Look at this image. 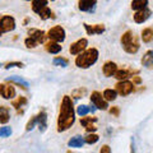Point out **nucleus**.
I'll return each instance as SVG.
<instances>
[{
    "instance_id": "obj_1",
    "label": "nucleus",
    "mask_w": 153,
    "mask_h": 153,
    "mask_svg": "<svg viewBox=\"0 0 153 153\" xmlns=\"http://www.w3.org/2000/svg\"><path fill=\"white\" fill-rule=\"evenodd\" d=\"M75 115L76 114L73 105V100H71L70 96L65 94L60 102L59 115H57V120H56L57 131L63 133L69 130L75 123Z\"/></svg>"
},
{
    "instance_id": "obj_2",
    "label": "nucleus",
    "mask_w": 153,
    "mask_h": 153,
    "mask_svg": "<svg viewBox=\"0 0 153 153\" xmlns=\"http://www.w3.org/2000/svg\"><path fill=\"white\" fill-rule=\"evenodd\" d=\"M120 44L123 46V50L130 55L137 54L140 49L139 38L135 35V32H133L131 30H128L123 33L120 37Z\"/></svg>"
},
{
    "instance_id": "obj_3",
    "label": "nucleus",
    "mask_w": 153,
    "mask_h": 153,
    "mask_svg": "<svg viewBox=\"0 0 153 153\" xmlns=\"http://www.w3.org/2000/svg\"><path fill=\"white\" fill-rule=\"evenodd\" d=\"M100 52L96 47H89V49L84 50L82 54H79L75 57V65L80 69H88L92 65H94L98 60Z\"/></svg>"
},
{
    "instance_id": "obj_4",
    "label": "nucleus",
    "mask_w": 153,
    "mask_h": 153,
    "mask_svg": "<svg viewBox=\"0 0 153 153\" xmlns=\"http://www.w3.org/2000/svg\"><path fill=\"white\" fill-rule=\"evenodd\" d=\"M46 37L49 38V41L56 42V44H61V42L65 41L66 32L63 26H54L46 32Z\"/></svg>"
},
{
    "instance_id": "obj_5",
    "label": "nucleus",
    "mask_w": 153,
    "mask_h": 153,
    "mask_svg": "<svg viewBox=\"0 0 153 153\" xmlns=\"http://www.w3.org/2000/svg\"><path fill=\"white\" fill-rule=\"evenodd\" d=\"M17 23H16V18L13 16H9V14H5V16L0 17V36L4 35V33L12 32L16 30Z\"/></svg>"
},
{
    "instance_id": "obj_6",
    "label": "nucleus",
    "mask_w": 153,
    "mask_h": 153,
    "mask_svg": "<svg viewBox=\"0 0 153 153\" xmlns=\"http://www.w3.org/2000/svg\"><path fill=\"white\" fill-rule=\"evenodd\" d=\"M115 91L117 92V94L123 96V97H126V96H129L135 91V85H134L131 80H129V79L120 80V82H117L115 84Z\"/></svg>"
},
{
    "instance_id": "obj_7",
    "label": "nucleus",
    "mask_w": 153,
    "mask_h": 153,
    "mask_svg": "<svg viewBox=\"0 0 153 153\" xmlns=\"http://www.w3.org/2000/svg\"><path fill=\"white\" fill-rule=\"evenodd\" d=\"M91 103L93 105V106L97 108V110H101V111H106L108 110V102H106L102 97V93H100L98 91H93L92 93H91Z\"/></svg>"
},
{
    "instance_id": "obj_8",
    "label": "nucleus",
    "mask_w": 153,
    "mask_h": 153,
    "mask_svg": "<svg viewBox=\"0 0 153 153\" xmlns=\"http://www.w3.org/2000/svg\"><path fill=\"white\" fill-rule=\"evenodd\" d=\"M87 46H88V40L87 38H79L76 40L75 42H73L70 46H69V52L71 55H76L78 56L79 54H82L84 50H87Z\"/></svg>"
},
{
    "instance_id": "obj_9",
    "label": "nucleus",
    "mask_w": 153,
    "mask_h": 153,
    "mask_svg": "<svg viewBox=\"0 0 153 153\" xmlns=\"http://www.w3.org/2000/svg\"><path fill=\"white\" fill-rule=\"evenodd\" d=\"M16 88L14 85L12 84H8V83H0V97L4 98V100H14L16 97Z\"/></svg>"
},
{
    "instance_id": "obj_10",
    "label": "nucleus",
    "mask_w": 153,
    "mask_h": 153,
    "mask_svg": "<svg viewBox=\"0 0 153 153\" xmlns=\"http://www.w3.org/2000/svg\"><path fill=\"white\" fill-rule=\"evenodd\" d=\"M98 119L96 117V116H91V117H80V125H82L84 129H85V131H87L88 134L91 133H94L96 130H97V126L94 125L96 123H97Z\"/></svg>"
},
{
    "instance_id": "obj_11",
    "label": "nucleus",
    "mask_w": 153,
    "mask_h": 153,
    "mask_svg": "<svg viewBox=\"0 0 153 153\" xmlns=\"http://www.w3.org/2000/svg\"><path fill=\"white\" fill-rule=\"evenodd\" d=\"M152 16V10L149 8H144V9H142V10H138L134 13V16H133V19H134V22L138 23V25H142V23H144L147 22L148 19L151 18Z\"/></svg>"
},
{
    "instance_id": "obj_12",
    "label": "nucleus",
    "mask_w": 153,
    "mask_h": 153,
    "mask_svg": "<svg viewBox=\"0 0 153 153\" xmlns=\"http://www.w3.org/2000/svg\"><path fill=\"white\" fill-rule=\"evenodd\" d=\"M96 8H97V1L96 0H79L78 1V9L80 12L93 13Z\"/></svg>"
},
{
    "instance_id": "obj_13",
    "label": "nucleus",
    "mask_w": 153,
    "mask_h": 153,
    "mask_svg": "<svg viewBox=\"0 0 153 153\" xmlns=\"http://www.w3.org/2000/svg\"><path fill=\"white\" fill-rule=\"evenodd\" d=\"M83 27L88 36H94V35H102L106 31L105 25H88V23H83Z\"/></svg>"
},
{
    "instance_id": "obj_14",
    "label": "nucleus",
    "mask_w": 153,
    "mask_h": 153,
    "mask_svg": "<svg viewBox=\"0 0 153 153\" xmlns=\"http://www.w3.org/2000/svg\"><path fill=\"white\" fill-rule=\"evenodd\" d=\"M28 37L35 40L40 45V44H44L46 40V32L42 30H37V28H30L28 30Z\"/></svg>"
},
{
    "instance_id": "obj_15",
    "label": "nucleus",
    "mask_w": 153,
    "mask_h": 153,
    "mask_svg": "<svg viewBox=\"0 0 153 153\" xmlns=\"http://www.w3.org/2000/svg\"><path fill=\"white\" fill-rule=\"evenodd\" d=\"M138 73H139L138 70L123 68V69H117V70H116V73H115L114 78H116L119 82H120V80H126L128 78H130V76H134V74H138Z\"/></svg>"
},
{
    "instance_id": "obj_16",
    "label": "nucleus",
    "mask_w": 153,
    "mask_h": 153,
    "mask_svg": "<svg viewBox=\"0 0 153 153\" xmlns=\"http://www.w3.org/2000/svg\"><path fill=\"white\" fill-rule=\"evenodd\" d=\"M5 83H10L12 85H17V87H21L23 89H27L30 87V83L27 82L26 79L21 78V76L18 75H12V76H8L5 79Z\"/></svg>"
},
{
    "instance_id": "obj_17",
    "label": "nucleus",
    "mask_w": 153,
    "mask_h": 153,
    "mask_svg": "<svg viewBox=\"0 0 153 153\" xmlns=\"http://www.w3.org/2000/svg\"><path fill=\"white\" fill-rule=\"evenodd\" d=\"M27 105H28V98L26 97V96H18L16 100L12 101V107H14L17 110L18 115L23 114V107L27 106Z\"/></svg>"
},
{
    "instance_id": "obj_18",
    "label": "nucleus",
    "mask_w": 153,
    "mask_h": 153,
    "mask_svg": "<svg viewBox=\"0 0 153 153\" xmlns=\"http://www.w3.org/2000/svg\"><path fill=\"white\" fill-rule=\"evenodd\" d=\"M117 69H119L117 64L114 63V61H111V60H108L102 66V73H103V75L106 76V78H111V76L115 75V73H116Z\"/></svg>"
},
{
    "instance_id": "obj_19",
    "label": "nucleus",
    "mask_w": 153,
    "mask_h": 153,
    "mask_svg": "<svg viewBox=\"0 0 153 153\" xmlns=\"http://www.w3.org/2000/svg\"><path fill=\"white\" fill-rule=\"evenodd\" d=\"M36 119H37V126L40 129V131H45L47 128V114L45 110H41L36 115Z\"/></svg>"
},
{
    "instance_id": "obj_20",
    "label": "nucleus",
    "mask_w": 153,
    "mask_h": 153,
    "mask_svg": "<svg viewBox=\"0 0 153 153\" xmlns=\"http://www.w3.org/2000/svg\"><path fill=\"white\" fill-rule=\"evenodd\" d=\"M142 65L147 69H153V50H148L140 60Z\"/></svg>"
},
{
    "instance_id": "obj_21",
    "label": "nucleus",
    "mask_w": 153,
    "mask_h": 153,
    "mask_svg": "<svg viewBox=\"0 0 153 153\" xmlns=\"http://www.w3.org/2000/svg\"><path fill=\"white\" fill-rule=\"evenodd\" d=\"M45 50L49 52V54H52V55H56L63 50V46L60 44H56V42H52V41H47L45 44Z\"/></svg>"
},
{
    "instance_id": "obj_22",
    "label": "nucleus",
    "mask_w": 153,
    "mask_h": 153,
    "mask_svg": "<svg viewBox=\"0 0 153 153\" xmlns=\"http://www.w3.org/2000/svg\"><path fill=\"white\" fill-rule=\"evenodd\" d=\"M10 120V108L8 106H0V125H5Z\"/></svg>"
},
{
    "instance_id": "obj_23",
    "label": "nucleus",
    "mask_w": 153,
    "mask_h": 153,
    "mask_svg": "<svg viewBox=\"0 0 153 153\" xmlns=\"http://www.w3.org/2000/svg\"><path fill=\"white\" fill-rule=\"evenodd\" d=\"M84 144H85L84 137H82V135H75L73 138H70L69 142H68L69 148H82Z\"/></svg>"
},
{
    "instance_id": "obj_24",
    "label": "nucleus",
    "mask_w": 153,
    "mask_h": 153,
    "mask_svg": "<svg viewBox=\"0 0 153 153\" xmlns=\"http://www.w3.org/2000/svg\"><path fill=\"white\" fill-rule=\"evenodd\" d=\"M46 7H49V1H47V0H33V1L31 3L32 10L35 12L36 14H38L42 9L46 8Z\"/></svg>"
},
{
    "instance_id": "obj_25",
    "label": "nucleus",
    "mask_w": 153,
    "mask_h": 153,
    "mask_svg": "<svg viewBox=\"0 0 153 153\" xmlns=\"http://www.w3.org/2000/svg\"><path fill=\"white\" fill-rule=\"evenodd\" d=\"M102 97L106 102H111V101H115V100L117 98V92L112 88H106L102 93Z\"/></svg>"
},
{
    "instance_id": "obj_26",
    "label": "nucleus",
    "mask_w": 153,
    "mask_h": 153,
    "mask_svg": "<svg viewBox=\"0 0 153 153\" xmlns=\"http://www.w3.org/2000/svg\"><path fill=\"white\" fill-rule=\"evenodd\" d=\"M140 36H142V41L144 42V44H149V42L153 41V28L152 27L144 28V30L142 31Z\"/></svg>"
},
{
    "instance_id": "obj_27",
    "label": "nucleus",
    "mask_w": 153,
    "mask_h": 153,
    "mask_svg": "<svg viewBox=\"0 0 153 153\" xmlns=\"http://www.w3.org/2000/svg\"><path fill=\"white\" fill-rule=\"evenodd\" d=\"M91 111L93 112L94 108L91 107V106H87V105H79V106L76 107V110H75V114L78 115V116H80V117H84V116H87Z\"/></svg>"
},
{
    "instance_id": "obj_28",
    "label": "nucleus",
    "mask_w": 153,
    "mask_h": 153,
    "mask_svg": "<svg viewBox=\"0 0 153 153\" xmlns=\"http://www.w3.org/2000/svg\"><path fill=\"white\" fill-rule=\"evenodd\" d=\"M148 4H149V1L148 0H133L131 1V9L133 10H142V9H144V8H148Z\"/></svg>"
},
{
    "instance_id": "obj_29",
    "label": "nucleus",
    "mask_w": 153,
    "mask_h": 153,
    "mask_svg": "<svg viewBox=\"0 0 153 153\" xmlns=\"http://www.w3.org/2000/svg\"><path fill=\"white\" fill-rule=\"evenodd\" d=\"M52 64L56 66H61V68H66L69 64V60L65 59V57H61V56H56L52 59Z\"/></svg>"
},
{
    "instance_id": "obj_30",
    "label": "nucleus",
    "mask_w": 153,
    "mask_h": 153,
    "mask_svg": "<svg viewBox=\"0 0 153 153\" xmlns=\"http://www.w3.org/2000/svg\"><path fill=\"white\" fill-rule=\"evenodd\" d=\"M100 140V137L97 135L96 133H91V134H87V135L84 137V142L87 143V144L92 146V144H96Z\"/></svg>"
},
{
    "instance_id": "obj_31",
    "label": "nucleus",
    "mask_w": 153,
    "mask_h": 153,
    "mask_svg": "<svg viewBox=\"0 0 153 153\" xmlns=\"http://www.w3.org/2000/svg\"><path fill=\"white\" fill-rule=\"evenodd\" d=\"M38 17H40L42 21H46V19H50V18H54V16H52V10H51L49 7H46V8L42 9V10L38 13Z\"/></svg>"
},
{
    "instance_id": "obj_32",
    "label": "nucleus",
    "mask_w": 153,
    "mask_h": 153,
    "mask_svg": "<svg viewBox=\"0 0 153 153\" xmlns=\"http://www.w3.org/2000/svg\"><path fill=\"white\" fill-rule=\"evenodd\" d=\"M87 93V89H85L84 87L82 88H76V89H74L73 92H71V97L73 98H75V100H79V98H83V96Z\"/></svg>"
},
{
    "instance_id": "obj_33",
    "label": "nucleus",
    "mask_w": 153,
    "mask_h": 153,
    "mask_svg": "<svg viewBox=\"0 0 153 153\" xmlns=\"http://www.w3.org/2000/svg\"><path fill=\"white\" fill-rule=\"evenodd\" d=\"M12 128L8 126V125H3L1 128H0V138H8L12 135Z\"/></svg>"
},
{
    "instance_id": "obj_34",
    "label": "nucleus",
    "mask_w": 153,
    "mask_h": 153,
    "mask_svg": "<svg viewBox=\"0 0 153 153\" xmlns=\"http://www.w3.org/2000/svg\"><path fill=\"white\" fill-rule=\"evenodd\" d=\"M35 126H37V119H36V115H33V116L28 120V123L26 124V131H31L35 129Z\"/></svg>"
},
{
    "instance_id": "obj_35",
    "label": "nucleus",
    "mask_w": 153,
    "mask_h": 153,
    "mask_svg": "<svg viewBox=\"0 0 153 153\" xmlns=\"http://www.w3.org/2000/svg\"><path fill=\"white\" fill-rule=\"evenodd\" d=\"M25 64L22 61H9L4 65V69H12V68H23Z\"/></svg>"
},
{
    "instance_id": "obj_36",
    "label": "nucleus",
    "mask_w": 153,
    "mask_h": 153,
    "mask_svg": "<svg viewBox=\"0 0 153 153\" xmlns=\"http://www.w3.org/2000/svg\"><path fill=\"white\" fill-rule=\"evenodd\" d=\"M25 45H26L27 49H36V47L38 46L37 42L35 40H32V38H30V37H27L25 40Z\"/></svg>"
},
{
    "instance_id": "obj_37",
    "label": "nucleus",
    "mask_w": 153,
    "mask_h": 153,
    "mask_svg": "<svg viewBox=\"0 0 153 153\" xmlns=\"http://www.w3.org/2000/svg\"><path fill=\"white\" fill-rule=\"evenodd\" d=\"M108 112L112 115V116L117 117L120 115V107L119 106H112V107H108Z\"/></svg>"
},
{
    "instance_id": "obj_38",
    "label": "nucleus",
    "mask_w": 153,
    "mask_h": 153,
    "mask_svg": "<svg viewBox=\"0 0 153 153\" xmlns=\"http://www.w3.org/2000/svg\"><path fill=\"white\" fill-rule=\"evenodd\" d=\"M100 153H111V148H110L108 144H103L100 148Z\"/></svg>"
},
{
    "instance_id": "obj_39",
    "label": "nucleus",
    "mask_w": 153,
    "mask_h": 153,
    "mask_svg": "<svg viewBox=\"0 0 153 153\" xmlns=\"http://www.w3.org/2000/svg\"><path fill=\"white\" fill-rule=\"evenodd\" d=\"M131 82H133V84H134V85H135V84H140V83H142V79H140V76L134 75V76H133V80H131Z\"/></svg>"
},
{
    "instance_id": "obj_40",
    "label": "nucleus",
    "mask_w": 153,
    "mask_h": 153,
    "mask_svg": "<svg viewBox=\"0 0 153 153\" xmlns=\"http://www.w3.org/2000/svg\"><path fill=\"white\" fill-rule=\"evenodd\" d=\"M130 148H131L130 153H135V149H134V143H133V142H131V147H130Z\"/></svg>"
},
{
    "instance_id": "obj_41",
    "label": "nucleus",
    "mask_w": 153,
    "mask_h": 153,
    "mask_svg": "<svg viewBox=\"0 0 153 153\" xmlns=\"http://www.w3.org/2000/svg\"><path fill=\"white\" fill-rule=\"evenodd\" d=\"M1 66H3V64H1V63H0V68H1Z\"/></svg>"
},
{
    "instance_id": "obj_42",
    "label": "nucleus",
    "mask_w": 153,
    "mask_h": 153,
    "mask_svg": "<svg viewBox=\"0 0 153 153\" xmlns=\"http://www.w3.org/2000/svg\"><path fill=\"white\" fill-rule=\"evenodd\" d=\"M68 153H73V152H71V151H68Z\"/></svg>"
}]
</instances>
